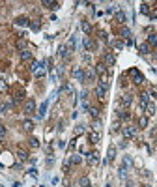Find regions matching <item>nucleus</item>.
<instances>
[{
	"label": "nucleus",
	"mask_w": 157,
	"mask_h": 187,
	"mask_svg": "<svg viewBox=\"0 0 157 187\" xmlns=\"http://www.w3.org/2000/svg\"><path fill=\"white\" fill-rule=\"evenodd\" d=\"M92 131H97V133L101 131V120H96V122L92 124Z\"/></svg>",
	"instance_id": "34"
},
{
	"label": "nucleus",
	"mask_w": 157,
	"mask_h": 187,
	"mask_svg": "<svg viewBox=\"0 0 157 187\" xmlns=\"http://www.w3.org/2000/svg\"><path fill=\"white\" fill-rule=\"evenodd\" d=\"M139 125H140V127H146V125H148V118H146V116H140Z\"/></svg>",
	"instance_id": "39"
},
{
	"label": "nucleus",
	"mask_w": 157,
	"mask_h": 187,
	"mask_svg": "<svg viewBox=\"0 0 157 187\" xmlns=\"http://www.w3.org/2000/svg\"><path fill=\"white\" fill-rule=\"evenodd\" d=\"M135 127H133V125H125L124 127V137L125 138H133V137H135Z\"/></svg>",
	"instance_id": "7"
},
{
	"label": "nucleus",
	"mask_w": 157,
	"mask_h": 187,
	"mask_svg": "<svg viewBox=\"0 0 157 187\" xmlns=\"http://www.w3.org/2000/svg\"><path fill=\"white\" fill-rule=\"evenodd\" d=\"M120 36H122L124 39H127V41H129V39H131V30L125 28V26H122V28H120Z\"/></svg>",
	"instance_id": "15"
},
{
	"label": "nucleus",
	"mask_w": 157,
	"mask_h": 187,
	"mask_svg": "<svg viewBox=\"0 0 157 187\" xmlns=\"http://www.w3.org/2000/svg\"><path fill=\"white\" fill-rule=\"evenodd\" d=\"M71 75L77 79V81H81V82H84V71L81 69V67H75V69L71 71Z\"/></svg>",
	"instance_id": "6"
},
{
	"label": "nucleus",
	"mask_w": 157,
	"mask_h": 187,
	"mask_svg": "<svg viewBox=\"0 0 157 187\" xmlns=\"http://www.w3.org/2000/svg\"><path fill=\"white\" fill-rule=\"evenodd\" d=\"M0 187H4V185H0Z\"/></svg>",
	"instance_id": "47"
},
{
	"label": "nucleus",
	"mask_w": 157,
	"mask_h": 187,
	"mask_svg": "<svg viewBox=\"0 0 157 187\" xmlns=\"http://www.w3.org/2000/svg\"><path fill=\"white\" fill-rule=\"evenodd\" d=\"M78 187H92V184H90V180L86 176H82L81 180H78Z\"/></svg>",
	"instance_id": "22"
},
{
	"label": "nucleus",
	"mask_w": 157,
	"mask_h": 187,
	"mask_svg": "<svg viewBox=\"0 0 157 187\" xmlns=\"http://www.w3.org/2000/svg\"><path fill=\"white\" fill-rule=\"evenodd\" d=\"M66 47L69 49V53H73V51H75V38H69V43Z\"/></svg>",
	"instance_id": "33"
},
{
	"label": "nucleus",
	"mask_w": 157,
	"mask_h": 187,
	"mask_svg": "<svg viewBox=\"0 0 157 187\" xmlns=\"http://www.w3.org/2000/svg\"><path fill=\"white\" fill-rule=\"evenodd\" d=\"M114 62H116V58H114V54H112V53H107V54H105V66H114Z\"/></svg>",
	"instance_id": "8"
},
{
	"label": "nucleus",
	"mask_w": 157,
	"mask_h": 187,
	"mask_svg": "<svg viewBox=\"0 0 157 187\" xmlns=\"http://www.w3.org/2000/svg\"><path fill=\"white\" fill-rule=\"evenodd\" d=\"M116 23H120V25L125 23V13L124 11H116Z\"/></svg>",
	"instance_id": "23"
},
{
	"label": "nucleus",
	"mask_w": 157,
	"mask_h": 187,
	"mask_svg": "<svg viewBox=\"0 0 157 187\" xmlns=\"http://www.w3.org/2000/svg\"><path fill=\"white\" fill-rule=\"evenodd\" d=\"M38 67H39V62L34 60L32 64H30V69H32V73H36V71H38Z\"/></svg>",
	"instance_id": "44"
},
{
	"label": "nucleus",
	"mask_w": 157,
	"mask_h": 187,
	"mask_svg": "<svg viewBox=\"0 0 157 187\" xmlns=\"http://www.w3.org/2000/svg\"><path fill=\"white\" fill-rule=\"evenodd\" d=\"M90 114H92L94 120H97V118H99V110H97L96 107H92V109H90Z\"/></svg>",
	"instance_id": "35"
},
{
	"label": "nucleus",
	"mask_w": 157,
	"mask_h": 187,
	"mask_svg": "<svg viewBox=\"0 0 157 187\" xmlns=\"http://www.w3.org/2000/svg\"><path fill=\"white\" fill-rule=\"evenodd\" d=\"M4 92H8V82L0 79V94H4Z\"/></svg>",
	"instance_id": "36"
},
{
	"label": "nucleus",
	"mask_w": 157,
	"mask_h": 187,
	"mask_svg": "<svg viewBox=\"0 0 157 187\" xmlns=\"http://www.w3.org/2000/svg\"><path fill=\"white\" fill-rule=\"evenodd\" d=\"M47 105H49V103H43V105L41 107H39V112H38V118H43V116H45V110H47Z\"/></svg>",
	"instance_id": "28"
},
{
	"label": "nucleus",
	"mask_w": 157,
	"mask_h": 187,
	"mask_svg": "<svg viewBox=\"0 0 157 187\" xmlns=\"http://www.w3.org/2000/svg\"><path fill=\"white\" fill-rule=\"evenodd\" d=\"M17 49L21 51V53H23V51H26V41H25V39H19V41H17Z\"/></svg>",
	"instance_id": "32"
},
{
	"label": "nucleus",
	"mask_w": 157,
	"mask_h": 187,
	"mask_svg": "<svg viewBox=\"0 0 157 187\" xmlns=\"http://www.w3.org/2000/svg\"><path fill=\"white\" fill-rule=\"evenodd\" d=\"M23 129H25V131H32L34 129V122L32 120H25V122H23Z\"/></svg>",
	"instance_id": "21"
},
{
	"label": "nucleus",
	"mask_w": 157,
	"mask_h": 187,
	"mask_svg": "<svg viewBox=\"0 0 157 187\" xmlns=\"http://www.w3.org/2000/svg\"><path fill=\"white\" fill-rule=\"evenodd\" d=\"M34 110H36V101H34V99H26V101H25V112L26 114H32Z\"/></svg>",
	"instance_id": "4"
},
{
	"label": "nucleus",
	"mask_w": 157,
	"mask_h": 187,
	"mask_svg": "<svg viewBox=\"0 0 157 187\" xmlns=\"http://www.w3.org/2000/svg\"><path fill=\"white\" fill-rule=\"evenodd\" d=\"M148 94L144 92V94H140V109H146V105H148Z\"/></svg>",
	"instance_id": "19"
},
{
	"label": "nucleus",
	"mask_w": 157,
	"mask_h": 187,
	"mask_svg": "<svg viewBox=\"0 0 157 187\" xmlns=\"http://www.w3.org/2000/svg\"><path fill=\"white\" fill-rule=\"evenodd\" d=\"M69 161H71L73 165H78V163H81V155H71V157H69Z\"/></svg>",
	"instance_id": "41"
},
{
	"label": "nucleus",
	"mask_w": 157,
	"mask_h": 187,
	"mask_svg": "<svg viewBox=\"0 0 157 187\" xmlns=\"http://www.w3.org/2000/svg\"><path fill=\"white\" fill-rule=\"evenodd\" d=\"M114 155H116V148H114V146H111V148H109V157H107V161H112V159H114Z\"/></svg>",
	"instance_id": "31"
},
{
	"label": "nucleus",
	"mask_w": 157,
	"mask_h": 187,
	"mask_svg": "<svg viewBox=\"0 0 157 187\" xmlns=\"http://www.w3.org/2000/svg\"><path fill=\"white\" fill-rule=\"evenodd\" d=\"M41 6L51 8V10H56V8H58V2H53V0H43V2H41Z\"/></svg>",
	"instance_id": "17"
},
{
	"label": "nucleus",
	"mask_w": 157,
	"mask_h": 187,
	"mask_svg": "<svg viewBox=\"0 0 157 187\" xmlns=\"http://www.w3.org/2000/svg\"><path fill=\"white\" fill-rule=\"evenodd\" d=\"M23 99H25V90H15V99H13V103L23 101Z\"/></svg>",
	"instance_id": "18"
},
{
	"label": "nucleus",
	"mask_w": 157,
	"mask_h": 187,
	"mask_svg": "<svg viewBox=\"0 0 157 187\" xmlns=\"http://www.w3.org/2000/svg\"><path fill=\"white\" fill-rule=\"evenodd\" d=\"M94 71H96V73L97 75H105V73H107V66H105V64L103 62H99V64H97V66H96V69H94Z\"/></svg>",
	"instance_id": "10"
},
{
	"label": "nucleus",
	"mask_w": 157,
	"mask_h": 187,
	"mask_svg": "<svg viewBox=\"0 0 157 187\" xmlns=\"http://www.w3.org/2000/svg\"><path fill=\"white\" fill-rule=\"evenodd\" d=\"M131 165V159L129 157H124V163H122V166H120V178L124 180L125 178V174H127V166Z\"/></svg>",
	"instance_id": "2"
},
{
	"label": "nucleus",
	"mask_w": 157,
	"mask_h": 187,
	"mask_svg": "<svg viewBox=\"0 0 157 187\" xmlns=\"http://www.w3.org/2000/svg\"><path fill=\"white\" fill-rule=\"evenodd\" d=\"M30 146H32V148H38V146H39V140H38V138L36 137H30Z\"/></svg>",
	"instance_id": "37"
},
{
	"label": "nucleus",
	"mask_w": 157,
	"mask_h": 187,
	"mask_svg": "<svg viewBox=\"0 0 157 187\" xmlns=\"http://www.w3.org/2000/svg\"><path fill=\"white\" fill-rule=\"evenodd\" d=\"M82 45H84V49H94V43H92V39H90V38H84Z\"/></svg>",
	"instance_id": "30"
},
{
	"label": "nucleus",
	"mask_w": 157,
	"mask_h": 187,
	"mask_svg": "<svg viewBox=\"0 0 157 187\" xmlns=\"http://www.w3.org/2000/svg\"><path fill=\"white\" fill-rule=\"evenodd\" d=\"M148 51H150V45H148V43H142V45H140V53H142V54H146Z\"/></svg>",
	"instance_id": "42"
},
{
	"label": "nucleus",
	"mask_w": 157,
	"mask_h": 187,
	"mask_svg": "<svg viewBox=\"0 0 157 187\" xmlns=\"http://www.w3.org/2000/svg\"><path fill=\"white\" fill-rule=\"evenodd\" d=\"M144 110H146V116H154V114L157 112V109H155V105H154V103H148Z\"/></svg>",
	"instance_id": "12"
},
{
	"label": "nucleus",
	"mask_w": 157,
	"mask_h": 187,
	"mask_svg": "<svg viewBox=\"0 0 157 187\" xmlns=\"http://www.w3.org/2000/svg\"><path fill=\"white\" fill-rule=\"evenodd\" d=\"M131 101H133V95H131V94L122 95V107H125V109H127V107L131 105Z\"/></svg>",
	"instance_id": "9"
},
{
	"label": "nucleus",
	"mask_w": 157,
	"mask_h": 187,
	"mask_svg": "<svg viewBox=\"0 0 157 187\" xmlns=\"http://www.w3.org/2000/svg\"><path fill=\"white\" fill-rule=\"evenodd\" d=\"M148 45H152V47H157V34H152L150 38H148Z\"/></svg>",
	"instance_id": "27"
},
{
	"label": "nucleus",
	"mask_w": 157,
	"mask_h": 187,
	"mask_svg": "<svg viewBox=\"0 0 157 187\" xmlns=\"http://www.w3.org/2000/svg\"><path fill=\"white\" fill-rule=\"evenodd\" d=\"M112 47H114L116 51H120V49H124V41H114L112 43Z\"/></svg>",
	"instance_id": "43"
},
{
	"label": "nucleus",
	"mask_w": 157,
	"mask_h": 187,
	"mask_svg": "<svg viewBox=\"0 0 157 187\" xmlns=\"http://www.w3.org/2000/svg\"><path fill=\"white\" fill-rule=\"evenodd\" d=\"M109 81H111V69H109L105 75H99V86H103V88L109 90Z\"/></svg>",
	"instance_id": "3"
},
{
	"label": "nucleus",
	"mask_w": 157,
	"mask_h": 187,
	"mask_svg": "<svg viewBox=\"0 0 157 187\" xmlns=\"http://www.w3.org/2000/svg\"><path fill=\"white\" fill-rule=\"evenodd\" d=\"M129 77L133 79V82H135V84H142V82H144V77L140 75L139 69H135V67H133V69H129Z\"/></svg>",
	"instance_id": "1"
},
{
	"label": "nucleus",
	"mask_w": 157,
	"mask_h": 187,
	"mask_svg": "<svg viewBox=\"0 0 157 187\" xmlns=\"http://www.w3.org/2000/svg\"><path fill=\"white\" fill-rule=\"evenodd\" d=\"M60 56L62 58H68V47H66V45L60 47Z\"/></svg>",
	"instance_id": "38"
},
{
	"label": "nucleus",
	"mask_w": 157,
	"mask_h": 187,
	"mask_svg": "<svg viewBox=\"0 0 157 187\" xmlns=\"http://www.w3.org/2000/svg\"><path fill=\"white\" fill-rule=\"evenodd\" d=\"M127 118H129V112H127V110H124V109L118 110V120H127Z\"/></svg>",
	"instance_id": "24"
},
{
	"label": "nucleus",
	"mask_w": 157,
	"mask_h": 187,
	"mask_svg": "<svg viewBox=\"0 0 157 187\" xmlns=\"http://www.w3.org/2000/svg\"><path fill=\"white\" fill-rule=\"evenodd\" d=\"M81 28H82V32H86V34H90V30H92V26H90V23H88V21H82V23H81Z\"/></svg>",
	"instance_id": "26"
},
{
	"label": "nucleus",
	"mask_w": 157,
	"mask_h": 187,
	"mask_svg": "<svg viewBox=\"0 0 157 187\" xmlns=\"http://www.w3.org/2000/svg\"><path fill=\"white\" fill-rule=\"evenodd\" d=\"M15 25H17V26H28L30 25V21H28V19H26V17H17V19H15Z\"/></svg>",
	"instance_id": "13"
},
{
	"label": "nucleus",
	"mask_w": 157,
	"mask_h": 187,
	"mask_svg": "<svg viewBox=\"0 0 157 187\" xmlns=\"http://www.w3.org/2000/svg\"><path fill=\"white\" fill-rule=\"evenodd\" d=\"M142 187H152V185H142Z\"/></svg>",
	"instance_id": "46"
},
{
	"label": "nucleus",
	"mask_w": 157,
	"mask_h": 187,
	"mask_svg": "<svg viewBox=\"0 0 157 187\" xmlns=\"http://www.w3.org/2000/svg\"><path fill=\"white\" fill-rule=\"evenodd\" d=\"M88 138H90V142H92V144H97V142L101 140V133H97V131H90V133H88Z\"/></svg>",
	"instance_id": "5"
},
{
	"label": "nucleus",
	"mask_w": 157,
	"mask_h": 187,
	"mask_svg": "<svg viewBox=\"0 0 157 187\" xmlns=\"http://www.w3.org/2000/svg\"><path fill=\"white\" fill-rule=\"evenodd\" d=\"M96 95H97V99H101V101H103L105 95H107V88H103V86H97V88H96Z\"/></svg>",
	"instance_id": "11"
},
{
	"label": "nucleus",
	"mask_w": 157,
	"mask_h": 187,
	"mask_svg": "<svg viewBox=\"0 0 157 187\" xmlns=\"http://www.w3.org/2000/svg\"><path fill=\"white\" fill-rule=\"evenodd\" d=\"M17 159H19V161H26V159H28V155H26L25 150H19V152H17Z\"/></svg>",
	"instance_id": "29"
},
{
	"label": "nucleus",
	"mask_w": 157,
	"mask_h": 187,
	"mask_svg": "<svg viewBox=\"0 0 157 187\" xmlns=\"http://www.w3.org/2000/svg\"><path fill=\"white\" fill-rule=\"evenodd\" d=\"M94 77H96V71L94 69H86L84 71V81H94Z\"/></svg>",
	"instance_id": "20"
},
{
	"label": "nucleus",
	"mask_w": 157,
	"mask_h": 187,
	"mask_svg": "<svg viewBox=\"0 0 157 187\" xmlns=\"http://www.w3.org/2000/svg\"><path fill=\"white\" fill-rule=\"evenodd\" d=\"M88 163H90V165H97V163H99V155H97L96 152L88 153Z\"/></svg>",
	"instance_id": "14"
},
{
	"label": "nucleus",
	"mask_w": 157,
	"mask_h": 187,
	"mask_svg": "<svg viewBox=\"0 0 157 187\" xmlns=\"http://www.w3.org/2000/svg\"><path fill=\"white\" fill-rule=\"evenodd\" d=\"M140 11H142V13H150V6H148V4H140Z\"/></svg>",
	"instance_id": "40"
},
{
	"label": "nucleus",
	"mask_w": 157,
	"mask_h": 187,
	"mask_svg": "<svg viewBox=\"0 0 157 187\" xmlns=\"http://www.w3.org/2000/svg\"><path fill=\"white\" fill-rule=\"evenodd\" d=\"M30 58H32V53H30L28 49H26V51H23V53H21V60H23V62L30 60Z\"/></svg>",
	"instance_id": "25"
},
{
	"label": "nucleus",
	"mask_w": 157,
	"mask_h": 187,
	"mask_svg": "<svg viewBox=\"0 0 157 187\" xmlns=\"http://www.w3.org/2000/svg\"><path fill=\"white\" fill-rule=\"evenodd\" d=\"M4 135H6V127H4V125H0V140L4 138Z\"/></svg>",
	"instance_id": "45"
},
{
	"label": "nucleus",
	"mask_w": 157,
	"mask_h": 187,
	"mask_svg": "<svg viewBox=\"0 0 157 187\" xmlns=\"http://www.w3.org/2000/svg\"><path fill=\"white\" fill-rule=\"evenodd\" d=\"M34 75H36L38 79H41L43 75H45V62H39V67H38V71H36Z\"/></svg>",
	"instance_id": "16"
}]
</instances>
